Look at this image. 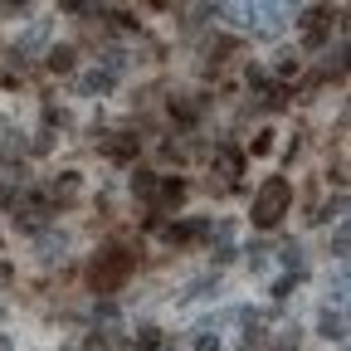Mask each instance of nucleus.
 Returning <instances> with one entry per match:
<instances>
[{
  "label": "nucleus",
  "instance_id": "f257e3e1",
  "mask_svg": "<svg viewBox=\"0 0 351 351\" xmlns=\"http://www.w3.org/2000/svg\"><path fill=\"white\" fill-rule=\"evenodd\" d=\"M288 205H293V186L283 181V176H269V181L258 186V195H254V225H278V219L288 215Z\"/></svg>",
  "mask_w": 351,
  "mask_h": 351
},
{
  "label": "nucleus",
  "instance_id": "f03ea898",
  "mask_svg": "<svg viewBox=\"0 0 351 351\" xmlns=\"http://www.w3.org/2000/svg\"><path fill=\"white\" fill-rule=\"evenodd\" d=\"M127 274H132V254L103 249V254L93 258V274H88V283H93V293H117V288L127 283Z\"/></svg>",
  "mask_w": 351,
  "mask_h": 351
},
{
  "label": "nucleus",
  "instance_id": "7ed1b4c3",
  "mask_svg": "<svg viewBox=\"0 0 351 351\" xmlns=\"http://www.w3.org/2000/svg\"><path fill=\"white\" fill-rule=\"evenodd\" d=\"M98 147H103V156H112V161H132V156H137V137H132V132H103Z\"/></svg>",
  "mask_w": 351,
  "mask_h": 351
},
{
  "label": "nucleus",
  "instance_id": "20e7f679",
  "mask_svg": "<svg viewBox=\"0 0 351 351\" xmlns=\"http://www.w3.org/2000/svg\"><path fill=\"white\" fill-rule=\"evenodd\" d=\"M215 171L225 176V181H234V176L244 171V156H239L234 147H215Z\"/></svg>",
  "mask_w": 351,
  "mask_h": 351
},
{
  "label": "nucleus",
  "instance_id": "39448f33",
  "mask_svg": "<svg viewBox=\"0 0 351 351\" xmlns=\"http://www.w3.org/2000/svg\"><path fill=\"white\" fill-rule=\"evenodd\" d=\"M317 327H322V337H327V341H346V317H341V313H332V307L322 313V322H317Z\"/></svg>",
  "mask_w": 351,
  "mask_h": 351
},
{
  "label": "nucleus",
  "instance_id": "423d86ee",
  "mask_svg": "<svg viewBox=\"0 0 351 351\" xmlns=\"http://www.w3.org/2000/svg\"><path fill=\"white\" fill-rule=\"evenodd\" d=\"M302 39H307V44H322V39H327V15H322V10H313V15L302 20Z\"/></svg>",
  "mask_w": 351,
  "mask_h": 351
},
{
  "label": "nucleus",
  "instance_id": "0eeeda50",
  "mask_svg": "<svg viewBox=\"0 0 351 351\" xmlns=\"http://www.w3.org/2000/svg\"><path fill=\"white\" fill-rule=\"evenodd\" d=\"M44 34H49V20H34V29H29V34H25V39H20V49H15V54H20V59H25V54H29V49H39V44H44Z\"/></svg>",
  "mask_w": 351,
  "mask_h": 351
},
{
  "label": "nucleus",
  "instance_id": "6e6552de",
  "mask_svg": "<svg viewBox=\"0 0 351 351\" xmlns=\"http://www.w3.org/2000/svg\"><path fill=\"white\" fill-rule=\"evenodd\" d=\"M156 195H161V205H181V195H186V181H156Z\"/></svg>",
  "mask_w": 351,
  "mask_h": 351
},
{
  "label": "nucleus",
  "instance_id": "1a4fd4ad",
  "mask_svg": "<svg viewBox=\"0 0 351 351\" xmlns=\"http://www.w3.org/2000/svg\"><path fill=\"white\" fill-rule=\"evenodd\" d=\"M49 195L54 200H78V176H59V181H49Z\"/></svg>",
  "mask_w": 351,
  "mask_h": 351
},
{
  "label": "nucleus",
  "instance_id": "9d476101",
  "mask_svg": "<svg viewBox=\"0 0 351 351\" xmlns=\"http://www.w3.org/2000/svg\"><path fill=\"white\" fill-rule=\"evenodd\" d=\"M108 88H112V73L108 69H93V73L83 78V93H108Z\"/></svg>",
  "mask_w": 351,
  "mask_h": 351
},
{
  "label": "nucleus",
  "instance_id": "9b49d317",
  "mask_svg": "<svg viewBox=\"0 0 351 351\" xmlns=\"http://www.w3.org/2000/svg\"><path fill=\"white\" fill-rule=\"evenodd\" d=\"M132 195L152 200V195H156V176H152V171H137V176H132Z\"/></svg>",
  "mask_w": 351,
  "mask_h": 351
},
{
  "label": "nucleus",
  "instance_id": "f8f14e48",
  "mask_svg": "<svg viewBox=\"0 0 351 351\" xmlns=\"http://www.w3.org/2000/svg\"><path fill=\"white\" fill-rule=\"evenodd\" d=\"M0 156H20V137L10 122H0Z\"/></svg>",
  "mask_w": 351,
  "mask_h": 351
},
{
  "label": "nucleus",
  "instance_id": "ddd939ff",
  "mask_svg": "<svg viewBox=\"0 0 351 351\" xmlns=\"http://www.w3.org/2000/svg\"><path fill=\"white\" fill-rule=\"evenodd\" d=\"M49 69H54V73H69V69H73V49H69V44L49 49Z\"/></svg>",
  "mask_w": 351,
  "mask_h": 351
},
{
  "label": "nucleus",
  "instance_id": "4468645a",
  "mask_svg": "<svg viewBox=\"0 0 351 351\" xmlns=\"http://www.w3.org/2000/svg\"><path fill=\"white\" fill-rule=\"evenodd\" d=\"M283 98H288V88H283V83H269V88L258 93V103H263V108H283Z\"/></svg>",
  "mask_w": 351,
  "mask_h": 351
},
{
  "label": "nucleus",
  "instance_id": "2eb2a0df",
  "mask_svg": "<svg viewBox=\"0 0 351 351\" xmlns=\"http://www.w3.org/2000/svg\"><path fill=\"white\" fill-rule=\"evenodd\" d=\"M137 346L142 351H161V327H142L137 332Z\"/></svg>",
  "mask_w": 351,
  "mask_h": 351
},
{
  "label": "nucleus",
  "instance_id": "dca6fc26",
  "mask_svg": "<svg viewBox=\"0 0 351 351\" xmlns=\"http://www.w3.org/2000/svg\"><path fill=\"white\" fill-rule=\"evenodd\" d=\"M171 112H181V117H195V112H200V98H181V103H171Z\"/></svg>",
  "mask_w": 351,
  "mask_h": 351
},
{
  "label": "nucleus",
  "instance_id": "f3484780",
  "mask_svg": "<svg viewBox=\"0 0 351 351\" xmlns=\"http://www.w3.org/2000/svg\"><path fill=\"white\" fill-rule=\"evenodd\" d=\"M283 263H288V269H298V263H302V249H298V244H288V249H283Z\"/></svg>",
  "mask_w": 351,
  "mask_h": 351
},
{
  "label": "nucleus",
  "instance_id": "a211bd4d",
  "mask_svg": "<svg viewBox=\"0 0 351 351\" xmlns=\"http://www.w3.org/2000/svg\"><path fill=\"white\" fill-rule=\"evenodd\" d=\"M341 210H346V200H341V195H337V200H332V205H322V215H317V219H332V215H341Z\"/></svg>",
  "mask_w": 351,
  "mask_h": 351
},
{
  "label": "nucleus",
  "instance_id": "6ab92c4d",
  "mask_svg": "<svg viewBox=\"0 0 351 351\" xmlns=\"http://www.w3.org/2000/svg\"><path fill=\"white\" fill-rule=\"evenodd\" d=\"M195 351H219V337H210V332H205V337H195Z\"/></svg>",
  "mask_w": 351,
  "mask_h": 351
},
{
  "label": "nucleus",
  "instance_id": "aec40b11",
  "mask_svg": "<svg viewBox=\"0 0 351 351\" xmlns=\"http://www.w3.org/2000/svg\"><path fill=\"white\" fill-rule=\"evenodd\" d=\"M15 283V269H10V263H0V288H10Z\"/></svg>",
  "mask_w": 351,
  "mask_h": 351
}]
</instances>
